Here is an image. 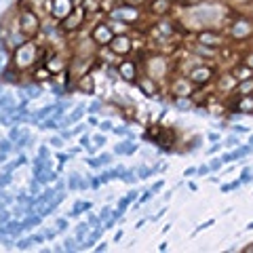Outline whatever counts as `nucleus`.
<instances>
[{
  "label": "nucleus",
  "mask_w": 253,
  "mask_h": 253,
  "mask_svg": "<svg viewBox=\"0 0 253 253\" xmlns=\"http://www.w3.org/2000/svg\"><path fill=\"white\" fill-rule=\"evenodd\" d=\"M247 230H253V222H251L249 226H247Z\"/></svg>",
  "instance_id": "obj_1"
},
{
  "label": "nucleus",
  "mask_w": 253,
  "mask_h": 253,
  "mask_svg": "<svg viewBox=\"0 0 253 253\" xmlns=\"http://www.w3.org/2000/svg\"><path fill=\"white\" fill-rule=\"evenodd\" d=\"M251 146H253V135H251Z\"/></svg>",
  "instance_id": "obj_2"
}]
</instances>
